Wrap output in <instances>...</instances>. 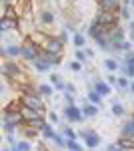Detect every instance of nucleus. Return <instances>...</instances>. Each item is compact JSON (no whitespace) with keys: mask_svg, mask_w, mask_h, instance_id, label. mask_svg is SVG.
I'll return each mask as SVG.
<instances>
[{"mask_svg":"<svg viewBox=\"0 0 134 151\" xmlns=\"http://www.w3.org/2000/svg\"><path fill=\"white\" fill-rule=\"evenodd\" d=\"M94 20L100 24L102 28L106 30H112L116 26H120V12H106V10H98Z\"/></svg>","mask_w":134,"mask_h":151,"instance_id":"obj_1","label":"nucleus"},{"mask_svg":"<svg viewBox=\"0 0 134 151\" xmlns=\"http://www.w3.org/2000/svg\"><path fill=\"white\" fill-rule=\"evenodd\" d=\"M42 50H44V48L38 47L34 40H30V38H24V40H22V58L26 60V63L32 65L34 60L42 55Z\"/></svg>","mask_w":134,"mask_h":151,"instance_id":"obj_2","label":"nucleus"},{"mask_svg":"<svg viewBox=\"0 0 134 151\" xmlns=\"http://www.w3.org/2000/svg\"><path fill=\"white\" fill-rule=\"evenodd\" d=\"M78 139L84 141V147L86 149H96L100 145V135L92 129H84V131H78Z\"/></svg>","mask_w":134,"mask_h":151,"instance_id":"obj_3","label":"nucleus"},{"mask_svg":"<svg viewBox=\"0 0 134 151\" xmlns=\"http://www.w3.org/2000/svg\"><path fill=\"white\" fill-rule=\"evenodd\" d=\"M64 47H66V42L60 38V36H48V40H46L44 48L46 52H52V55H58V57H62V52H64Z\"/></svg>","mask_w":134,"mask_h":151,"instance_id":"obj_4","label":"nucleus"},{"mask_svg":"<svg viewBox=\"0 0 134 151\" xmlns=\"http://www.w3.org/2000/svg\"><path fill=\"white\" fill-rule=\"evenodd\" d=\"M62 115H64V119L68 123H82L86 119L84 113H82V107H76V105H66Z\"/></svg>","mask_w":134,"mask_h":151,"instance_id":"obj_5","label":"nucleus"},{"mask_svg":"<svg viewBox=\"0 0 134 151\" xmlns=\"http://www.w3.org/2000/svg\"><path fill=\"white\" fill-rule=\"evenodd\" d=\"M0 55L4 57V60H16V58H22V45H4L0 48Z\"/></svg>","mask_w":134,"mask_h":151,"instance_id":"obj_6","label":"nucleus"},{"mask_svg":"<svg viewBox=\"0 0 134 151\" xmlns=\"http://www.w3.org/2000/svg\"><path fill=\"white\" fill-rule=\"evenodd\" d=\"M18 99L22 101L24 107H30V109H38V111H46L44 101H42V97H40V95H20Z\"/></svg>","mask_w":134,"mask_h":151,"instance_id":"obj_7","label":"nucleus"},{"mask_svg":"<svg viewBox=\"0 0 134 151\" xmlns=\"http://www.w3.org/2000/svg\"><path fill=\"white\" fill-rule=\"evenodd\" d=\"M124 36H126V32H124L122 26H116V28L110 30V45H112V50L114 52H120V45L126 40Z\"/></svg>","mask_w":134,"mask_h":151,"instance_id":"obj_8","label":"nucleus"},{"mask_svg":"<svg viewBox=\"0 0 134 151\" xmlns=\"http://www.w3.org/2000/svg\"><path fill=\"white\" fill-rule=\"evenodd\" d=\"M2 123H10V125L20 127L24 123V117L20 111H2Z\"/></svg>","mask_w":134,"mask_h":151,"instance_id":"obj_9","label":"nucleus"},{"mask_svg":"<svg viewBox=\"0 0 134 151\" xmlns=\"http://www.w3.org/2000/svg\"><path fill=\"white\" fill-rule=\"evenodd\" d=\"M22 117H24V123H30V121H36V119H44L46 111H38V109H30V107H24L22 105Z\"/></svg>","mask_w":134,"mask_h":151,"instance_id":"obj_10","label":"nucleus"},{"mask_svg":"<svg viewBox=\"0 0 134 151\" xmlns=\"http://www.w3.org/2000/svg\"><path fill=\"white\" fill-rule=\"evenodd\" d=\"M120 8H122V0H98V10L120 12Z\"/></svg>","mask_w":134,"mask_h":151,"instance_id":"obj_11","label":"nucleus"},{"mask_svg":"<svg viewBox=\"0 0 134 151\" xmlns=\"http://www.w3.org/2000/svg\"><path fill=\"white\" fill-rule=\"evenodd\" d=\"M32 67H34V70H36V73H48V70L52 69V65H50V60L46 58L44 50H42V55H40V57L32 63Z\"/></svg>","mask_w":134,"mask_h":151,"instance_id":"obj_12","label":"nucleus"},{"mask_svg":"<svg viewBox=\"0 0 134 151\" xmlns=\"http://www.w3.org/2000/svg\"><path fill=\"white\" fill-rule=\"evenodd\" d=\"M80 107H82V113H84L86 119H94V117L98 115V105H92L88 99L80 101Z\"/></svg>","mask_w":134,"mask_h":151,"instance_id":"obj_13","label":"nucleus"},{"mask_svg":"<svg viewBox=\"0 0 134 151\" xmlns=\"http://www.w3.org/2000/svg\"><path fill=\"white\" fill-rule=\"evenodd\" d=\"M2 18H8V20H14V22H20V12L16 10L14 4H4V12H2Z\"/></svg>","mask_w":134,"mask_h":151,"instance_id":"obj_14","label":"nucleus"},{"mask_svg":"<svg viewBox=\"0 0 134 151\" xmlns=\"http://www.w3.org/2000/svg\"><path fill=\"white\" fill-rule=\"evenodd\" d=\"M92 89H94L96 93H100L102 97H108V95L112 93V87L106 81H102V79H96V81L92 83Z\"/></svg>","mask_w":134,"mask_h":151,"instance_id":"obj_15","label":"nucleus"},{"mask_svg":"<svg viewBox=\"0 0 134 151\" xmlns=\"http://www.w3.org/2000/svg\"><path fill=\"white\" fill-rule=\"evenodd\" d=\"M38 20H40V28H46V26H52L54 24V12L48 10V8H44V10L40 12V16H38Z\"/></svg>","mask_w":134,"mask_h":151,"instance_id":"obj_16","label":"nucleus"},{"mask_svg":"<svg viewBox=\"0 0 134 151\" xmlns=\"http://www.w3.org/2000/svg\"><path fill=\"white\" fill-rule=\"evenodd\" d=\"M120 135L122 137H130V139H134V119L130 117L128 121H124L122 129H120Z\"/></svg>","mask_w":134,"mask_h":151,"instance_id":"obj_17","label":"nucleus"},{"mask_svg":"<svg viewBox=\"0 0 134 151\" xmlns=\"http://www.w3.org/2000/svg\"><path fill=\"white\" fill-rule=\"evenodd\" d=\"M20 131H22V135H24V139H36V137H38V133H40V131H36V129H32L30 127V125H28V123H22V125H20Z\"/></svg>","mask_w":134,"mask_h":151,"instance_id":"obj_18","label":"nucleus"},{"mask_svg":"<svg viewBox=\"0 0 134 151\" xmlns=\"http://www.w3.org/2000/svg\"><path fill=\"white\" fill-rule=\"evenodd\" d=\"M38 87V95L44 99V97H52L54 93V85H50V83H42V85H36Z\"/></svg>","mask_w":134,"mask_h":151,"instance_id":"obj_19","label":"nucleus"},{"mask_svg":"<svg viewBox=\"0 0 134 151\" xmlns=\"http://www.w3.org/2000/svg\"><path fill=\"white\" fill-rule=\"evenodd\" d=\"M104 69L108 70V73H118V70H120V63H118L116 58L108 57V58H104Z\"/></svg>","mask_w":134,"mask_h":151,"instance_id":"obj_20","label":"nucleus"},{"mask_svg":"<svg viewBox=\"0 0 134 151\" xmlns=\"http://www.w3.org/2000/svg\"><path fill=\"white\" fill-rule=\"evenodd\" d=\"M86 36L82 35V32H76V35H72V45L76 48H86Z\"/></svg>","mask_w":134,"mask_h":151,"instance_id":"obj_21","label":"nucleus"},{"mask_svg":"<svg viewBox=\"0 0 134 151\" xmlns=\"http://www.w3.org/2000/svg\"><path fill=\"white\" fill-rule=\"evenodd\" d=\"M86 99H88L92 105H98V107H100V105H102V99H104V97H102L100 93H96V91L90 87V89H88V97H86Z\"/></svg>","mask_w":134,"mask_h":151,"instance_id":"obj_22","label":"nucleus"},{"mask_svg":"<svg viewBox=\"0 0 134 151\" xmlns=\"http://www.w3.org/2000/svg\"><path fill=\"white\" fill-rule=\"evenodd\" d=\"M116 145L120 147V149H134V139H130V137H118V141H116Z\"/></svg>","mask_w":134,"mask_h":151,"instance_id":"obj_23","label":"nucleus"},{"mask_svg":"<svg viewBox=\"0 0 134 151\" xmlns=\"http://www.w3.org/2000/svg\"><path fill=\"white\" fill-rule=\"evenodd\" d=\"M112 115L114 117H124L126 115V109L120 101H112Z\"/></svg>","mask_w":134,"mask_h":151,"instance_id":"obj_24","label":"nucleus"},{"mask_svg":"<svg viewBox=\"0 0 134 151\" xmlns=\"http://www.w3.org/2000/svg\"><path fill=\"white\" fill-rule=\"evenodd\" d=\"M62 135H64L68 141H76V139H78V133L70 127V125H62Z\"/></svg>","mask_w":134,"mask_h":151,"instance_id":"obj_25","label":"nucleus"},{"mask_svg":"<svg viewBox=\"0 0 134 151\" xmlns=\"http://www.w3.org/2000/svg\"><path fill=\"white\" fill-rule=\"evenodd\" d=\"M120 73H122V77H128L130 81H134V67H130V65H126V63H120Z\"/></svg>","mask_w":134,"mask_h":151,"instance_id":"obj_26","label":"nucleus"},{"mask_svg":"<svg viewBox=\"0 0 134 151\" xmlns=\"http://www.w3.org/2000/svg\"><path fill=\"white\" fill-rule=\"evenodd\" d=\"M42 137H44L46 141H52L56 137V131H54V127H52L50 123H46V127L42 129Z\"/></svg>","mask_w":134,"mask_h":151,"instance_id":"obj_27","label":"nucleus"},{"mask_svg":"<svg viewBox=\"0 0 134 151\" xmlns=\"http://www.w3.org/2000/svg\"><path fill=\"white\" fill-rule=\"evenodd\" d=\"M84 149H86V147H84L78 139L76 141H68L66 143V151H84Z\"/></svg>","mask_w":134,"mask_h":151,"instance_id":"obj_28","label":"nucleus"},{"mask_svg":"<svg viewBox=\"0 0 134 151\" xmlns=\"http://www.w3.org/2000/svg\"><path fill=\"white\" fill-rule=\"evenodd\" d=\"M130 79H128V77H118V85H116V87H118V89H120V91H130Z\"/></svg>","mask_w":134,"mask_h":151,"instance_id":"obj_29","label":"nucleus"},{"mask_svg":"<svg viewBox=\"0 0 134 151\" xmlns=\"http://www.w3.org/2000/svg\"><path fill=\"white\" fill-rule=\"evenodd\" d=\"M74 60H78V63H86L88 60V55H86V50L84 48H76V52H74Z\"/></svg>","mask_w":134,"mask_h":151,"instance_id":"obj_30","label":"nucleus"},{"mask_svg":"<svg viewBox=\"0 0 134 151\" xmlns=\"http://www.w3.org/2000/svg\"><path fill=\"white\" fill-rule=\"evenodd\" d=\"M14 147H16L18 151H32V143H30L28 139H22V141H18Z\"/></svg>","mask_w":134,"mask_h":151,"instance_id":"obj_31","label":"nucleus"},{"mask_svg":"<svg viewBox=\"0 0 134 151\" xmlns=\"http://www.w3.org/2000/svg\"><path fill=\"white\" fill-rule=\"evenodd\" d=\"M100 28H102V26L96 22V20H94V22H90V26H88V36H90V38H94V36L100 32Z\"/></svg>","mask_w":134,"mask_h":151,"instance_id":"obj_32","label":"nucleus"},{"mask_svg":"<svg viewBox=\"0 0 134 151\" xmlns=\"http://www.w3.org/2000/svg\"><path fill=\"white\" fill-rule=\"evenodd\" d=\"M44 55H46V58L50 60V65H52V67H58V65L62 63V57H58V55H52V52H46V50H44Z\"/></svg>","mask_w":134,"mask_h":151,"instance_id":"obj_33","label":"nucleus"},{"mask_svg":"<svg viewBox=\"0 0 134 151\" xmlns=\"http://www.w3.org/2000/svg\"><path fill=\"white\" fill-rule=\"evenodd\" d=\"M48 81H50V85H58V83H62V77H60L58 73H50Z\"/></svg>","mask_w":134,"mask_h":151,"instance_id":"obj_34","label":"nucleus"},{"mask_svg":"<svg viewBox=\"0 0 134 151\" xmlns=\"http://www.w3.org/2000/svg\"><path fill=\"white\" fill-rule=\"evenodd\" d=\"M122 60L126 63V65H130V67H134V50H130V52H126Z\"/></svg>","mask_w":134,"mask_h":151,"instance_id":"obj_35","label":"nucleus"},{"mask_svg":"<svg viewBox=\"0 0 134 151\" xmlns=\"http://www.w3.org/2000/svg\"><path fill=\"white\" fill-rule=\"evenodd\" d=\"M120 18H124V20L130 22V10H128V6H124V4H122V8H120Z\"/></svg>","mask_w":134,"mask_h":151,"instance_id":"obj_36","label":"nucleus"},{"mask_svg":"<svg viewBox=\"0 0 134 151\" xmlns=\"http://www.w3.org/2000/svg\"><path fill=\"white\" fill-rule=\"evenodd\" d=\"M106 83H108L110 87H116V85H118V77H116L114 73H110V75L106 77Z\"/></svg>","mask_w":134,"mask_h":151,"instance_id":"obj_37","label":"nucleus"},{"mask_svg":"<svg viewBox=\"0 0 134 151\" xmlns=\"http://www.w3.org/2000/svg\"><path fill=\"white\" fill-rule=\"evenodd\" d=\"M62 99H64V103H66V105H76V103H74V95H72V93H62Z\"/></svg>","mask_w":134,"mask_h":151,"instance_id":"obj_38","label":"nucleus"},{"mask_svg":"<svg viewBox=\"0 0 134 151\" xmlns=\"http://www.w3.org/2000/svg\"><path fill=\"white\" fill-rule=\"evenodd\" d=\"M132 50V42L130 40H124L122 45H120V52H130Z\"/></svg>","mask_w":134,"mask_h":151,"instance_id":"obj_39","label":"nucleus"},{"mask_svg":"<svg viewBox=\"0 0 134 151\" xmlns=\"http://www.w3.org/2000/svg\"><path fill=\"white\" fill-rule=\"evenodd\" d=\"M82 67H84V65H82V63H78V60H72V63H70V70H74V73H80V70H82Z\"/></svg>","mask_w":134,"mask_h":151,"instance_id":"obj_40","label":"nucleus"},{"mask_svg":"<svg viewBox=\"0 0 134 151\" xmlns=\"http://www.w3.org/2000/svg\"><path fill=\"white\" fill-rule=\"evenodd\" d=\"M64 93H72V95H76V87L72 85V83H66V91Z\"/></svg>","mask_w":134,"mask_h":151,"instance_id":"obj_41","label":"nucleus"},{"mask_svg":"<svg viewBox=\"0 0 134 151\" xmlns=\"http://www.w3.org/2000/svg\"><path fill=\"white\" fill-rule=\"evenodd\" d=\"M48 119H50V123H58V121H60V119H58V115H56L54 111H50V113H48Z\"/></svg>","mask_w":134,"mask_h":151,"instance_id":"obj_42","label":"nucleus"},{"mask_svg":"<svg viewBox=\"0 0 134 151\" xmlns=\"http://www.w3.org/2000/svg\"><path fill=\"white\" fill-rule=\"evenodd\" d=\"M106 151H122V149H120V147H118L116 143H110V145L106 147Z\"/></svg>","mask_w":134,"mask_h":151,"instance_id":"obj_43","label":"nucleus"},{"mask_svg":"<svg viewBox=\"0 0 134 151\" xmlns=\"http://www.w3.org/2000/svg\"><path fill=\"white\" fill-rule=\"evenodd\" d=\"M84 50H86V55H88V58H92V57H94V50H92V48H88V47H86Z\"/></svg>","mask_w":134,"mask_h":151,"instance_id":"obj_44","label":"nucleus"},{"mask_svg":"<svg viewBox=\"0 0 134 151\" xmlns=\"http://www.w3.org/2000/svg\"><path fill=\"white\" fill-rule=\"evenodd\" d=\"M128 30H130V32H134V20H130V22H128Z\"/></svg>","mask_w":134,"mask_h":151,"instance_id":"obj_45","label":"nucleus"},{"mask_svg":"<svg viewBox=\"0 0 134 151\" xmlns=\"http://www.w3.org/2000/svg\"><path fill=\"white\" fill-rule=\"evenodd\" d=\"M4 4H14V2H18V0H2Z\"/></svg>","mask_w":134,"mask_h":151,"instance_id":"obj_46","label":"nucleus"},{"mask_svg":"<svg viewBox=\"0 0 134 151\" xmlns=\"http://www.w3.org/2000/svg\"><path fill=\"white\" fill-rule=\"evenodd\" d=\"M130 93H134V81L130 83Z\"/></svg>","mask_w":134,"mask_h":151,"instance_id":"obj_47","label":"nucleus"},{"mask_svg":"<svg viewBox=\"0 0 134 151\" xmlns=\"http://www.w3.org/2000/svg\"><path fill=\"white\" fill-rule=\"evenodd\" d=\"M130 38H132V42H134V32H130Z\"/></svg>","mask_w":134,"mask_h":151,"instance_id":"obj_48","label":"nucleus"},{"mask_svg":"<svg viewBox=\"0 0 134 151\" xmlns=\"http://www.w3.org/2000/svg\"><path fill=\"white\" fill-rule=\"evenodd\" d=\"M84 151H96V149H84Z\"/></svg>","mask_w":134,"mask_h":151,"instance_id":"obj_49","label":"nucleus"},{"mask_svg":"<svg viewBox=\"0 0 134 151\" xmlns=\"http://www.w3.org/2000/svg\"><path fill=\"white\" fill-rule=\"evenodd\" d=\"M132 6H134V0H132Z\"/></svg>","mask_w":134,"mask_h":151,"instance_id":"obj_50","label":"nucleus"},{"mask_svg":"<svg viewBox=\"0 0 134 151\" xmlns=\"http://www.w3.org/2000/svg\"><path fill=\"white\" fill-rule=\"evenodd\" d=\"M132 119H134V115H132Z\"/></svg>","mask_w":134,"mask_h":151,"instance_id":"obj_51","label":"nucleus"},{"mask_svg":"<svg viewBox=\"0 0 134 151\" xmlns=\"http://www.w3.org/2000/svg\"><path fill=\"white\" fill-rule=\"evenodd\" d=\"M58 2H60V0H58Z\"/></svg>","mask_w":134,"mask_h":151,"instance_id":"obj_52","label":"nucleus"}]
</instances>
